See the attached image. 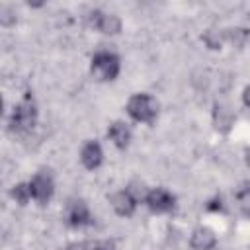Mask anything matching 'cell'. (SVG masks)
Segmentation results:
<instances>
[{
  "label": "cell",
  "instance_id": "1",
  "mask_svg": "<svg viewBox=\"0 0 250 250\" xmlns=\"http://www.w3.org/2000/svg\"><path fill=\"white\" fill-rule=\"evenodd\" d=\"M37 121V109H35V102L31 98V94H27L16 107L14 113L10 117V131L12 133H27L33 129Z\"/></svg>",
  "mask_w": 250,
  "mask_h": 250
},
{
  "label": "cell",
  "instance_id": "2",
  "mask_svg": "<svg viewBox=\"0 0 250 250\" xmlns=\"http://www.w3.org/2000/svg\"><path fill=\"white\" fill-rule=\"evenodd\" d=\"M156 102L154 98L146 96V94H135L129 104H127V113L135 119V121H143V123H152V119L156 117Z\"/></svg>",
  "mask_w": 250,
  "mask_h": 250
},
{
  "label": "cell",
  "instance_id": "3",
  "mask_svg": "<svg viewBox=\"0 0 250 250\" xmlns=\"http://www.w3.org/2000/svg\"><path fill=\"white\" fill-rule=\"evenodd\" d=\"M92 72L100 80H113L119 74V59L109 51H100L92 57Z\"/></svg>",
  "mask_w": 250,
  "mask_h": 250
},
{
  "label": "cell",
  "instance_id": "4",
  "mask_svg": "<svg viewBox=\"0 0 250 250\" xmlns=\"http://www.w3.org/2000/svg\"><path fill=\"white\" fill-rule=\"evenodd\" d=\"M86 23H88L90 27H94V29H98V31H102V33H109V35L119 33V29H121V21H119L117 16H113V14H104V12H100V10L90 12V14L86 16Z\"/></svg>",
  "mask_w": 250,
  "mask_h": 250
},
{
  "label": "cell",
  "instance_id": "5",
  "mask_svg": "<svg viewBox=\"0 0 250 250\" xmlns=\"http://www.w3.org/2000/svg\"><path fill=\"white\" fill-rule=\"evenodd\" d=\"M145 201H146L148 209L154 213H166V211H172V207H174V195L168 193L166 189H160V188L148 191Z\"/></svg>",
  "mask_w": 250,
  "mask_h": 250
},
{
  "label": "cell",
  "instance_id": "6",
  "mask_svg": "<svg viewBox=\"0 0 250 250\" xmlns=\"http://www.w3.org/2000/svg\"><path fill=\"white\" fill-rule=\"evenodd\" d=\"M29 191H31V197L41 201V203L51 199V195H53V180H51V176L35 174L33 180L29 182Z\"/></svg>",
  "mask_w": 250,
  "mask_h": 250
},
{
  "label": "cell",
  "instance_id": "7",
  "mask_svg": "<svg viewBox=\"0 0 250 250\" xmlns=\"http://www.w3.org/2000/svg\"><path fill=\"white\" fill-rule=\"evenodd\" d=\"M109 201H111V207L115 209V213H117V215H123V217L133 215L135 205H137V197H135L129 189H121V191L113 193V195L109 197Z\"/></svg>",
  "mask_w": 250,
  "mask_h": 250
},
{
  "label": "cell",
  "instance_id": "8",
  "mask_svg": "<svg viewBox=\"0 0 250 250\" xmlns=\"http://www.w3.org/2000/svg\"><path fill=\"white\" fill-rule=\"evenodd\" d=\"M66 219L72 227H84L92 223V215L84 201H70L66 209Z\"/></svg>",
  "mask_w": 250,
  "mask_h": 250
},
{
  "label": "cell",
  "instance_id": "9",
  "mask_svg": "<svg viewBox=\"0 0 250 250\" xmlns=\"http://www.w3.org/2000/svg\"><path fill=\"white\" fill-rule=\"evenodd\" d=\"M102 156H104L102 146H100L96 141H90V143H86V145L82 146L80 160H82V164H84L86 168H90V170L98 168V166L102 164Z\"/></svg>",
  "mask_w": 250,
  "mask_h": 250
},
{
  "label": "cell",
  "instance_id": "10",
  "mask_svg": "<svg viewBox=\"0 0 250 250\" xmlns=\"http://www.w3.org/2000/svg\"><path fill=\"white\" fill-rule=\"evenodd\" d=\"M107 137L113 141L115 146L125 148V146L129 145V141H131V129H129L123 121H115V123L109 125V129H107Z\"/></svg>",
  "mask_w": 250,
  "mask_h": 250
},
{
  "label": "cell",
  "instance_id": "11",
  "mask_svg": "<svg viewBox=\"0 0 250 250\" xmlns=\"http://www.w3.org/2000/svg\"><path fill=\"white\" fill-rule=\"evenodd\" d=\"M217 244V238H215V232L207 227H201V229H195L193 234H191V246L195 250H209Z\"/></svg>",
  "mask_w": 250,
  "mask_h": 250
},
{
  "label": "cell",
  "instance_id": "12",
  "mask_svg": "<svg viewBox=\"0 0 250 250\" xmlns=\"http://www.w3.org/2000/svg\"><path fill=\"white\" fill-rule=\"evenodd\" d=\"M64 250H113V244L107 240H86V242L68 244Z\"/></svg>",
  "mask_w": 250,
  "mask_h": 250
},
{
  "label": "cell",
  "instance_id": "13",
  "mask_svg": "<svg viewBox=\"0 0 250 250\" xmlns=\"http://www.w3.org/2000/svg\"><path fill=\"white\" fill-rule=\"evenodd\" d=\"M12 195L18 199V203H27V199L31 197V191H29V184H18V186H14V189H12Z\"/></svg>",
  "mask_w": 250,
  "mask_h": 250
},
{
  "label": "cell",
  "instance_id": "14",
  "mask_svg": "<svg viewBox=\"0 0 250 250\" xmlns=\"http://www.w3.org/2000/svg\"><path fill=\"white\" fill-rule=\"evenodd\" d=\"M244 104H246V105H250V88H246V90H244Z\"/></svg>",
  "mask_w": 250,
  "mask_h": 250
},
{
  "label": "cell",
  "instance_id": "15",
  "mask_svg": "<svg viewBox=\"0 0 250 250\" xmlns=\"http://www.w3.org/2000/svg\"><path fill=\"white\" fill-rule=\"evenodd\" d=\"M246 162H248V166H250V150L246 152Z\"/></svg>",
  "mask_w": 250,
  "mask_h": 250
}]
</instances>
